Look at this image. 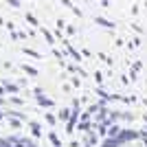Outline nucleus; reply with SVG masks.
I'll return each mask as SVG.
<instances>
[]
</instances>
